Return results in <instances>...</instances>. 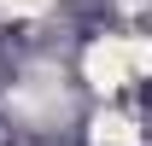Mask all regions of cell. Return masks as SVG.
Listing matches in <instances>:
<instances>
[{
	"instance_id": "cell-1",
	"label": "cell",
	"mask_w": 152,
	"mask_h": 146,
	"mask_svg": "<svg viewBox=\"0 0 152 146\" xmlns=\"http://www.w3.org/2000/svg\"><path fill=\"white\" fill-rule=\"evenodd\" d=\"M140 64H146V47H140V41H117V35H105L94 53H88V76H94L99 88H123V82H134Z\"/></svg>"
}]
</instances>
